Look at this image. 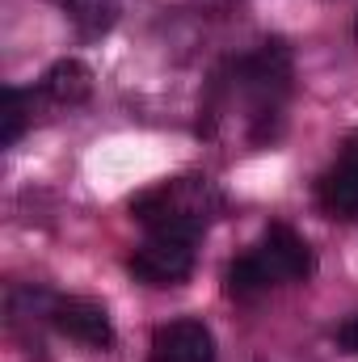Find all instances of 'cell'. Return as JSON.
Segmentation results:
<instances>
[{"instance_id":"cell-1","label":"cell","mask_w":358,"mask_h":362,"mask_svg":"<svg viewBox=\"0 0 358 362\" xmlns=\"http://www.w3.org/2000/svg\"><path fill=\"white\" fill-rule=\"evenodd\" d=\"M291 76H295V64H291V47L282 38L262 42L253 55L236 59L228 68V76H219L232 89V97H241L249 105V139L253 144H266L278 135L282 105L291 97Z\"/></svg>"},{"instance_id":"cell-2","label":"cell","mask_w":358,"mask_h":362,"mask_svg":"<svg viewBox=\"0 0 358 362\" xmlns=\"http://www.w3.org/2000/svg\"><path fill=\"white\" fill-rule=\"evenodd\" d=\"M312 270H316V257H312L308 240L291 223H270L266 232H262V240L249 253H241L236 262H228L224 291H228V299H258L270 286L304 282Z\"/></svg>"},{"instance_id":"cell-3","label":"cell","mask_w":358,"mask_h":362,"mask_svg":"<svg viewBox=\"0 0 358 362\" xmlns=\"http://www.w3.org/2000/svg\"><path fill=\"white\" fill-rule=\"evenodd\" d=\"M219 211H224V194L215 189L211 177H173L131 198V215L148 232L202 236Z\"/></svg>"},{"instance_id":"cell-4","label":"cell","mask_w":358,"mask_h":362,"mask_svg":"<svg viewBox=\"0 0 358 362\" xmlns=\"http://www.w3.org/2000/svg\"><path fill=\"white\" fill-rule=\"evenodd\" d=\"M194 245H198V236L148 232V240L127 257V270L144 286H178L194 270Z\"/></svg>"},{"instance_id":"cell-5","label":"cell","mask_w":358,"mask_h":362,"mask_svg":"<svg viewBox=\"0 0 358 362\" xmlns=\"http://www.w3.org/2000/svg\"><path fill=\"white\" fill-rule=\"evenodd\" d=\"M47 320L51 329H59L64 337L89 346V350H110L114 346V325L105 316L101 303L93 299H81V295H51L47 303Z\"/></svg>"},{"instance_id":"cell-6","label":"cell","mask_w":358,"mask_h":362,"mask_svg":"<svg viewBox=\"0 0 358 362\" xmlns=\"http://www.w3.org/2000/svg\"><path fill=\"white\" fill-rule=\"evenodd\" d=\"M316 202L329 219L358 223V131L342 144L337 160L316 181Z\"/></svg>"},{"instance_id":"cell-7","label":"cell","mask_w":358,"mask_h":362,"mask_svg":"<svg viewBox=\"0 0 358 362\" xmlns=\"http://www.w3.org/2000/svg\"><path fill=\"white\" fill-rule=\"evenodd\" d=\"M148 362H215V337L202 320H169L156 329Z\"/></svg>"},{"instance_id":"cell-8","label":"cell","mask_w":358,"mask_h":362,"mask_svg":"<svg viewBox=\"0 0 358 362\" xmlns=\"http://www.w3.org/2000/svg\"><path fill=\"white\" fill-rule=\"evenodd\" d=\"M89 93H93V72L81 59H59L38 81V97H47L51 105H81Z\"/></svg>"},{"instance_id":"cell-9","label":"cell","mask_w":358,"mask_h":362,"mask_svg":"<svg viewBox=\"0 0 358 362\" xmlns=\"http://www.w3.org/2000/svg\"><path fill=\"white\" fill-rule=\"evenodd\" d=\"M30 110H34V93L30 89H17V85L4 89V105H0V144H4V148H13V144L25 135Z\"/></svg>"},{"instance_id":"cell-10","label":"cell","mask_w":358,"mask_h":362,"mask_svg":"<svg viewBox=\"0 0 358 362\" xmlns=\"http://www.w3.org/2000/svg\"><path fill=\"white\" fill-rule=\"evenodd\" d=\"M64 8H68L85 30H105V25L114 21V13H110L105 0H64Z\"/></svg>"},{"instance_id":"cell-11","label":"cell","mask_w":358,"mask_h":362,"mask_svg":"<svg viewBox=\"0 0 358 362\" xmlns=\"http://www.w3.org/2000/svg\"><path fill=\"white\" fill-rule=\"evenodd\" d=\"M337 346H342L346 354H358V316H350V320L337 329Z\"/></svg>"},{"instance_id":"cell-12","label":"cell","mask_w":358,"mask_h":362,"mask_svg":"<svg viewBox=\"0 0 358 362\" xmlns=\"http://www.w3.org/2000/svg\"><path fill=\"white\" fill-rule=\"evenodd\" d=\"M354 34H358V21H354Z\"/></svg>"}]
</instances>
